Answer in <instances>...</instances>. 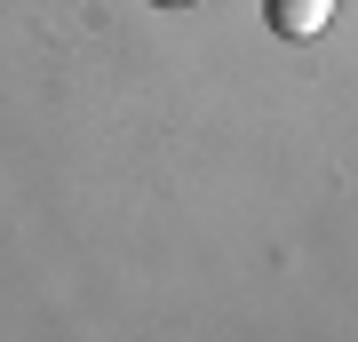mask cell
<instances>
[{"mask_svg": "<svg viewBox=\"0 0 358 342\" xmlns=\"http://www.w3.org/2000/svg\"><path fill=\"white\" fill-rule=\"evenodd\" d=\"M263 16H271L279 40H319L327 16H334V0H263Z\"/></svg>", "mask_w": 358, "mask_h": 342, "instance_id": "cell-1", "label": "cell"}]
</instances>
